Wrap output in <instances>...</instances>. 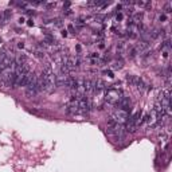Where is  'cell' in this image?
Masks as SVG:
<instances>
[{"mask_svg": "<svg viewBox=\"0 0 172 172\" xmlns=\"http://www.w3.org/2000/svg\"><path fill=\"white\" fill-rule=\"evenodd\" d=\"M41 77L43 80V85H45V92H53V89L55 87V75L50 65H47L43 69Z\"/></svg>", "mask_w": 172, "mask_h": 172, "instance_id": "obj_1", "label": "cell"}, {"mask_svg": "<svg viewBox=\"0 0 172 172\" xmlns=\"http://www.w3.org/2000/svg\"><path fill=\"white\" fill-rule=\"evenodd\" d=\"M122 97V92L118 89H114V87H110V89L105 90V101L112 104V105H116L117 101Z\"/></svg>", "mask_w": 172, "mask_h": 172, "instance_id": "obj_2", "label": "cell"}, {"mask_svg": "<svg viewBox=\"0 0 172 172\" xmlns=\"http://www.w3.org/2000/svg\"><path fill=\"white\" fill-rule=\"evenodd\" d=\"M112 118H113L117 124L128 121V120H129V110H125V109H117V110L113 113Z\"/></svg>", "mask_w": 172, "mask_h": 172, "instance_id": "obj_3", "label": "cell"}, {"mask_svg": "<svg viewBox=\"0 0 172 172\" xmlns=\"http://www.w3.org/2000/svg\"><path fill=\"white\" fill-rule=\"evenodd\" d=\"M148 47H149V45H148V42H147V41H141L140 43H137V45H136V47H134V48H136V51H137V53H143V51H145Z\"/></svg>", "mask_w": 172, "mask_h": 172, "instance_id": "obj_4", "label": "cell"}, {"mask_svg": "<svg viewBox=\"0 0 172 172\" xmlns=\"http://www.w3.org/2000/svg\"><path fill=\"white\" fill-rule=\"evenodd\" d=\"M136 128H137V124L132 122L131 120H128L127 125H125V131L129 132V133H133V132H136Z\"/></svg>", "mask_w": 172, "mask_h": 172, "instance_id": "obj_5", "label": "cell"}, {"mask_svg": "<svg viewBox=\"0 0 172 172\" xmlns=\"http://www.w3.org/2000/svg\"><path fill=\"white\" fill-rule=\"evenodd\" d=\"M26 94H27V97H35L36 94H38V92L35 90L34 86H30V87H27V90H26Z\"/></svg>", "mask_w": 172, "mask_h": 172, "instance_id": "obj_6", "label": "cell"}, {"mask_svg": "<svg viewBox=\"0 0 172 172\" xmlns=\"http://www.w3.org/2000/svg\"><path fill=\"white\" fill-rule=\"evenodd\" d=\"M159 35H160V30H157V28H155L151 32V38H157Z\"/></svg>", "mask_w": 172, "mask_h": 172, "instance_id": "obj_7", "label": "cell"}, {"mask_svg": "<svg viewBox=\"0 0 172 172\" xmlns=\"http://www.w3.org/2000/svg\"><path fill=\"white\" fill-rule=\"evenodd\" d=\"M112 67H113V69H121V67H122V61H117V62H114Z\"/></svg>", "mask_w": 172, "mask_h": 172, "instance_id": "obj_8", "label": "cell"}, {"mask_svg": "<svg viewBox=\"0 0 172 172\" xmlns=\"http://www.w3.org/2000/svg\"><path fill=\"white\" fill-rule=\"evenodd\" d=\"M35 55H36L38 58H43V57H45V54H43L42 51H36V53H35Z\"/></svg>", "mask_w": 172, "mask_h": 172, "instance_id": "obj_9", "label": "cell"}, {"mask_svg": "<svg viewBox=\"0 0 172 172\" xmlns=\"http://www.w3.org/2000/svg\"><path fill=\"white\" fill-rule=\"evenodd\" d=\"M69 30H70V31L73 32V31H74V27H73V26H69Z\"/></svg>", "mask_w": 172, "mask_h": 172, "instance_id": "obj_10", "label": "cell"}]
</instances>
